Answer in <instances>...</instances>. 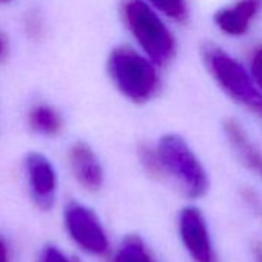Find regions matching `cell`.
Wrapping results in <instances>:
<instances>
[{"label":"cell","mask_w":262,"mask_h":262,"mask_svg":"<svg viewBox=\"0 0 262 262\" xmlns=\"http://www.w3.org/2000/svg\"><path fill=\"white\" fill-rule=\"evenodd\" d=\"M110 76L117 90L136 103H144L159 91V74L147 57L128 47L116 48L108 60Z\"/></svg>","instance_id":"1"},{"label":"cell","mask_w":262,"mask_h":262,"mask_svg":"<svg viewBox=\"0 0 262 262\" xmlns=\"http://www.w3.org/2000/svg\"><path fill=\"white\" fill-rule=\"evenodd\" d=\"M164 176H171L188 198H201L208 190V176L202 164L178 135L161 138L156 147Z\"/></svg>","instance_id":"2"},{"label":"cell","mask_w":262,"mask_h":262,"mask_svg":"<svg viewBox=\"0 0 262 262\" xmlns=\"http://www.w3.org/2000/svg\"><path fill=\"white\" fill-rule=\"evenodd\" d=\"M128 28L141 43L150 62L156 65L168 63L174 56V39L165 24L142 0H126L123 7Z\"/></svg>","instance_id":"3"},{"label":"cell","mask_w":262,"mask_h":262,"mask_svg":"<svg viewBox=\"0 0 262 262\" xmlns=\"http://www.w3.org/2000/svg\"><path fill=\"white\" fill-rule=\"evenodd\" d=\"M207 65L222 86V90L236 102L247 106L250 111L262 117V93L254 86L247 71L227 53L219 48H205Z\"/></svg>","instance_id":"4"},{"label":"cell","mask_w":262,"mask_h":262,"mask_svg":"<svg viewBox=\"0 0 262 262\" xmlns=\"http://www.w3.org/2000/svg\"><path fill=\"white\" fill-rule=\"evenodd\" d=\"M65 228L73 242L83 251L94 256L108 253L110 241L106 231L91 208L77 202L68 204L65 210Z\"/></svg>","instance_id":"5"},{"label":"cell","mask_w":262,"mask_h":262,"mask_svg":"<svg viewBox=\"0 0 262 262\" xmlns=\"http://www.w3.org/2000/svg\"><path fill=\"white\" fill-rule=\"evenodd\" d=\"M179 233L193 262H219L213 248L208 225L198 208L187 207L181 211Z\"/></svg>","instance_id":"6"},{"label":"cell","mask_w":262,"mask_h":262,"mask_svg":"<svg viewBox=\"0 0 262 262\" xmlns=\"http://www.w3.org/2000/svg\"><path fill=\"white\" fill-rule=\"evenodd\" d=\"M25 167L33 199L40 208H51L57 191V174L53 164L40 153H30Z\"/></svg>","instance_id":"7"},{"label":"cell","mask_w":262,"mask_h":262,"mask_svg":"<svg viewBox=\"0 0 262 262\" xmlns=\"http://www.w3.org/2000/svg\"><path fill=\"white\" fill-rule=\"evenodd\" d=\"M71 173L76 181L88 191H97L103 184V168L90 145L77 142L68 155Z\"/></svg>","instance_id":"8"},{"label":"cell","mask_w":262,"mask_h":262,"mask_svg":"<svg viewBox=\"0 0 262 262\" xmlns=\"http://www.w3.org/2000/svg\"><path fill=\"white\" fill-rule=\"evenodd\" d=\"M224 131L239 161L251 173H254L257 178L262 179V153L250 141L244 126L236 119H227L224 122Z\"/></svg>","instance_id":"9"},{"label":"cell","mask_w":262,"mask_h":262,"mask_svg":"<svg viewBox=\"0 0 262 262\" xmlns=\"http://www.w3.org/2000/svg\"><path fill=\"white\" fill-rule=\"evenodd\" d=\"M259 0H241L234 7L216 13V25L230 36H241L248 30L251 17L257 11Z\"/></svg>","instance_id":"10"},{"label":"cell","mask_w":262,"mask_h":262,"mask_svg":"<svg viewBox=\"0 0 262 262\" xmlns=\"http://www.w3.org/2000/svg\"><path fill=\"white\" fill-rule=\"evenodd\" d=\"M28 123L33 131L43 136H56L63 126L60 113L51 105H36L28 114Z\"/></svg>","instance_id":"11"},{"label":"cell","mask_w":262,"mask_h":262,"mask_svg":"<svg viewBox=\"0 0 262 262\" xmlns=\"http://www.w3.org/2000/svg\"><path fill=\"white\" fill-rule=\"evenodd\" d=\"M113 262H155V259L139 236H126L117 247Z\"/></svg>","instance_id":"12"},{"label":"cell","mask_w":262,"mask_h":262,"mask_svg":"<svg viewBox=\"0 0 262 262\" xmlns=\"http://www.w3.org/2000/svg\"><path fill=\"white\" fill-rule=\"evenodd\" d=\"M138 156L141 161V165L144 167V170L151 176V178H162L164 176V170L158 156L156 148L147 145V144H141L139 150H138Z\"/></svg>","instance_id":"13"},{"label":"cell","mask_w":262,"mask_h":262,"mask_svg":"<svg viewBox=\"0 0 262 262\" xmlns=\"http://www.w3.org/2000/svg\"><path fill=\"white\" fill-rule=\"evenodd\" d=\"M150 2L171 19L184 20L187 17V7L184 0H150Z\"/></svg>","instance_id":"14"},{"label":"cell","mask_w":262,"mask_h":262,"mask_svg":"<svg viewBox=\"0 0 262 262\" xmlns=\"http://www.w3.org/2000/svg\"><path fill=\"white\" fill-rule=\"evenodd\" d=\"M39 262H77L76 259L70 257L68 254H65L62 250H59L54 245H48L42 250Z\"/></svg>","instance_id":"15"},{"label":"cell","mask_w":262,"mask_h":262,"mask_svg":"<svg viewBox=\"0 0 262 262\" xmlns=\"http://www.w3.org/2000/svg\"><path fill=\"white\" fill-rule=\"evenodd\" d=\"M242 199L245 201V204L251 208V211L259 217L262 219V201L259 199V196L250 190V188H244L242 190Z\"/></svg>","instance_id":"16"},{"label":"cell","mask_w":262,"mask_h":262,"mask_svg":"<svg viewBox=\"0 0 262 262\" xmlns=\"http://www.w3.org/2000/svg\"><path fill=\"white\" fill-rule=\"evenodd\" d=\"M251 76L253 80L257 83L259 88H262V48L256 50L251 59Z\"/></svg>","instance_id":"17"},{"label":"cell","mask_w":262,"mask_h":262,"mask_svg":"<svg viewBox=\"0 0 262 262\" xmlns=\"http://www.w3.org/2000/svg\"><path fill=\"white\" fill-rule=\"evenodd\" d=\"M0 262H8V248L2 237H0Z\"/></svg>","instance_id":"18"},{"label":"cell","mask_w":262,"mask_h":262,"mask_svg":"<svg viewBox=\"0 0 262 262\" xmlns=\"http://www.w3.org/2000/svg\"><path fill=\"white\" fill-rule=\"evenodd\" d=\"M253 254H254V262H262V242H256L253 245Z\"/></svg>","instance_id":"19"},{"label":"cell","mask_w":262,"mask_h":262,"mask_svg":"<svg viewBox=\"0 0 262 262\" xmlns=\"http://www.w3.org/2000/svg\"><path fill=\"white\" fill-rule=\"evenodd\" d=\"M7 53H8V42L2 34H0V60L5 59Z\"/></svg>","instance_id":"20"}]
</instances>
